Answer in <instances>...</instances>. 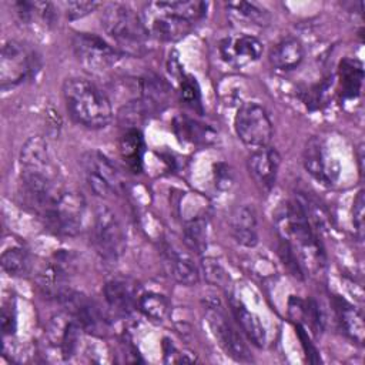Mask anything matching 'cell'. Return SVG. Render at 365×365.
Here are the masks:
<instances>
[{
    "label": "cell",
    "instance_id": "cell-23",
    "mask_svg": "<svg viewBox=\"0 0 365 365\" xmlns=\"http://www.w3.org/2000/svg\"><path fill=\"white\" fill-rule=\"evenodd\" d=\"M227 10L231 19L242 26L262 27L271 21L269 11L254 1H228Z\"/></svg>",
    "mask_w": 365,
    "mask_h": 365
},
{
    "label": "cell",
    "instance_id": "cell-4",
    "mask_svg": "<svg viewBox=\"0 0 365 365\" xmlns=\"http://www.w3.org/2000/svg\"><path fill=\"white\" fill-rule=\"evenodd\" d=\"M40 70L38 54L19 40H7L0 56V84L3 90L13 88L36 76Z\"/></svg>",
    "mask_w": 365,
    "mask_h": 365
},
{
    "label": "cell",
    "instance_id": "cell-31",
    "mask_svg": "<svg viewBox=\"0 0 365 365\" xmlns=\"http://www.w3.org/2000/svg\"><path fill=\"white\" fill-rule=\"evenodd\" d=\"M339 321L345 332L355 341L362 342L364 339V322L359 312L351 305H345L339 309Z\"/></svg>",
    "mask_w": 365,
    "mask_h": 365
},
{
    "label": "cell",
    "instance_id": "cell-35",
    "mask_svg": "<svg viewBox=\"0 0 365 365\" xmlns=\"http://www.w3.org/2000/svg\"><path fill=\"white\" fill-rule=\"evenodd\" d=\"M352 224L356 232V237L359 240L364 238V205H365V198H364V190H359L354 204H352Z\"/></svg>",
    "mask_w": 365,
    "mask_h": 365
},
{
    "label": "cell",
    "instance_id": "cell-25",
    "mask_svg": "<svg viewBox=\"0 0 365 365\" xmlns=\"http://www.w3.org/2000/svg\"><path fill=\"white\" fill-rule=\"evenodd\" d=\"M174 131L180 138L192 144H211L217 137L211 127L187 117L175 118Z\"/></svg>",
    "mask_w": 365,
    "mask_h": 365
},
{
    "label": "cell",
    "instance_id": "cell-22",
    "mask_svg": "<svg viewBox=\"0 0 365 365\" xmlns=\"http://www.w3.org/2000/svg\"><path fill=\"white\" fill-rule=\"evenodd\" d=\"M231 309L238 327L250 339V342L255 346H264L267 342V332L258 315L250 311L241 301L234 298L231 299Z\"/></svg>",
    "mask_w": 365,
    "mask_h": 365
},
{
    "label": "cell",
    "instance_id": "cell-7",
    "mask_svg": "<svg viewBox=\"0 0 365 365\" xmlns=\"http://www.w3.org/2000/svg\"><path fill=\"white\" fill-rule=\"evenodd\" d=\"M94 247L106 261H117L125 250V231L117 214L107 205H98L93 220Z\"/></svg>",
    "mask_w": 365,
    "mask_h": 365
},
{
    "label": "cell",
    "instance_id": "cell-19",
    "mask_svg": "<svg viewBox=\"0 0 365 365\" xmlns=\"http://www.w3.org/2000/svg\"><path fill=\"white\" fill-rule=\"evenodd\" d=\"M13 9L19 21L29 27L50 29L56 20L54 6L48 1H14Z\"/></svg>",
    "mask_w": 365,
    "mask_h": 365
},
{
    "label": "cell",
    "instance_id": "cell-32",
    "mask_svg": "<svg viewBox=\"0 0 365 365\" xmlns=\"http://www.w3.org/2000/svg\"><path fill=\"white\" fill-rule=\"evenodd\" d=\"M178 80H180L181 98L184 100V103L192 108H201V94H200V87L195 78L188 74H184L181 70L178 73Z\"/></svg>",
    "mask_w": 365,
    "mask_h": 365
},
{
    "label": "cell",
    "instance_id": "cell-12",
    "mask_svg": "<svg viewBox=\"0 0 365 365\" xmlns=\"http://www.w3.org/2000/svg\"><path fill=\"white\" fill-rule=\"evenodd\" d=\"M21 173H30L60 181L58 165L50 144L43 137L29 138L20 151Z\"/></svg>",
    "mask_w": 365,
    "mask_h": 365
},
{
    "label": "cell",
    "instance_id": "cell-5",
    "mask_svg": "<svg viewBox=\"0 0 365 365\" xmlns=\"http://www.w3.org/2000/svg\"><path fill=\"white\" fill-rule=\"evenodd\" d=\"M86 210L87 202L83 194L63 190L41 218L53 232L64 237H74L81 231Z\"/></svg>",
    "mask_w": 365,
    "mask_h": 365
},
{
    "label": "cell",
    "instance_id": "cell-16",
    "mask_svg": "<svg viewBox=\"0 0 365 365\" xmlns=\"http://www.w3.org/2000/svg\"><path fill=\"white\" fill-rule=\"evenodd\" d=\"M279 165L281 155L274 147L269 145L252 150L247 160V167L251 178L254 180L257 187L265 192L274 188Z\"/></svg>",
    "mask_w": 365,
    "mask_h": 365
},
{
    "label": "cell",
    "instance_id": "cell-36",
    "mask_svg": "<svg viewBox=\"0 0 365 365\" xmlns=\"http://www.w3.org/2000/svg\"><path fill=\"white\" fill-rule=\"evenodd\" d=\"M1 329L4 335H11L14 334L16 329V314L14 308L10 305H4L1 309Z\"/></svg>",
    "mask_w": 365,
    "mask_h": 365
},
{
    "label": "cell",
    "instance_id": "cell-6",
    "mask_svg": "<svg viewBox=\"0 0 365 365\" xmlns=\"http://www.w3.org/2000/svg\"><path fill=\"white\" fill-rule=\"evenodd\" d=\"M234 130L244 145L251 150L269 144L274 128L267 110L254 101L241 104L234 117Z\"/></svg>",
    "mask_w": 365,
    "mask_h": 365
},
{
    "label": "cell",
    "instance_id": "cell-17",
    "mask_svg": "<svg viewBox=\"0 0 365 365\" xmlns=\"http://www.w3.org/2000/svg\"><path fill=\"white\" fill-rule=\"evenodd\" d=\"M104 297L115 314L127 315L137 307L138 284L131 278H113L104 285Z\"/></svg>",
    "mask_w": 365,
    "mask_h": 365
},
{
    "label": "cell",
    "instance_id": "cell-28",
    "mask_svg": "<svg viewBox=\"0 0 365 365\" xmlns=\"http://www.w3.org/2000/svg\"><path fill=\"white\" fill-rule=\"evenodd\" d=\"M1 268L4 272H7L10 277H23L29 274L31 268L30 262V255L23 247H11L7 248L0 258Z\"/></svg>",
    "mask_w": 365,
    "mask_h": 365
},
{
    "label": "cell",
    "instance_id": "cell-27",
    "mask_svg": "<svg viewBox=\"0 0 365 365\" xmlns=\"http://www.w3.org/2000/svg\"><path fill=\"white\" fill-rule=\"evenodd\" d=\"M184 242L195 254H202L208 245V221L202 217L188 220L184 225Z\"/></svg>",
    "mask_w": 365,
    "mask_h": 365
},
{
    "label": "cell",
    "instance_id": "cell-2",
    "mask_svg": "<svg viewBox=\"0 0 365 365\" xmlns=\"http://www.w3.org/2000/svg\"><path fill=\"white\" fill-rule=\"evenodd\" d=\"M63 97L71 118L87 128L98 130L110 124L113 108L108 97L91 81L80 77L63 83Z\"/></svg>",
    "mask_w": 365,
    "mask_h": 365
},
{
    "label": "cell",
    "instance_id": "cell-3",
    "mask_svg": "<svg viewBox=\"0 0 365 365\" xmlns=\"http://www.w3.org/2000/svg\"><path fill=\"white\" fill-rule=\"evenodd\" d=\"M101 27L115 43L123 54L140 56L145 51L148 33L143 17L130 6L123 3H110L101 11Z\"/></svg>",
    "mask_w": 365,
    "mask_h": 365
},
{
    "label": "cell",
    "instance_id": "cell-11",
    "mask_svg": "<svg viewBox=\"0 0 365 365\" xmlns=\"http://www.w3.org/2000/svg\"><path fill=\"white\" fill-rule=\"evenodd\" d=\"M207 322L210 329L217 341V344L222 348V351L235 361H250L251 354L237 329L227 319V315L221 309V307L208 304L207 305Z\"/></svg>",
    "mask_w": 365,
    "mask_h": 365
},
{
    "label": "cell",
    "instance_id": "cell-13",
    "mask_svg": "<svg viewBox=\"0 0 365 365\" xmlns=\"http://www.w3.org/2000/svg\"><path fill=\"white\" fill-rule=\"evenodd\" d=\"M74 259L66 252H56L37 272V284L40 289L51 298L61 299L70 288L67 287V281L70 278V272L73 269Z\"/></svg>",
    "mask_w": 365,
    "mask_h": 365
},
{
    "label": "cell",
    "instance_id": "cell-34",
    "mask_svg": "<svg viewBox=\"0 0 365 365\" xmlns=\"http://www.w3.org/2000/svg\"><path fill=\"white\" fill-rule=\"evenodd\" d=\"M100 7L98 1H67L64 3L66 16L68 20L81 19Z\"/></svg>",
    "mask_w": 365,
    "mask_h": 365
},
{
    "label": "cell",
    "instance_id": "cell-24",
    "mask_svg": "<svg viewBox=\"0 0 365 365\" xmlns=\"http://www.w3.org/2000/svg\"><path fill=\"white\" fill-rule=\"evenodd\" d=\"M364 81L362 64L358 60L344 58L339 64V84L344 98H355L361 94Z\"/></svg>",
    "mask_w": 365,
    "mask_h": 365
},
{
    "label": "cell",
    "instance_id": "cell-10",
    "mask_svg": "<svg viewBox=\"0 0 365 365\" xmlns=\"http://www.w3.org/2000/svg\"><path fill=\"white\" fill-rule=\"evenodd\" d=\"M86 181L90 190L98 197L118 194L123 188V178L113 161L97 150L86 151L81 157Z\"/></svg>",
    "mask_w": 365,
    "mask_h": 365
},
{
    "label": "cell",
    "instance_id": "cell-18",
    "mask_svg": "<svg viewBox=\"0 0 365 365\" xmlns=\"http://www.w3.org/2000/svg\"><path fill=\"white\" fill-rule=\"evenodd\" d=\"M230 231L237 244L252 248L258 244V220L251 205L237 207L230 217Z\"/></svg>",
    "mask_w": 365,
    "mask_h": 365
},
{
    "label": "cell",
    "instance_id": "cell-15",
    "mask_svg": "<svg viewBox=\"0 0 365 365\" xmlns=\"http://www.w3.org/2000/svg\"><path fill=\"white\" fill-rule=\"evenodd\" d=\"M218 51L227 64L244 67L261 57L262 43L251 34H231L220 41Z\"/></svg>",
    "mask_w": 365,
    "mask_h": 365
},
{
    "label": "cell",
    "instance_id": "cell-14",
    "mask_svg": "<svg viewBox=\"0 0 365 365\" xmlns=\"http://www.w3.org/2000/svg\"><path fill=\"white\" fill-rule=\"evenodd\" d=\"M302 161L307 173L321 184L331 185L339 175L338 161L328 153L324 140L319 137H312L307 141L302 153Z\"/></svg>",
    "mask_w": 365,
    "mask_h": 365
},
{
    "label": "cell",
    "instance_id": "cell-33",
    "mask_svg": "<svg viewBox=\"0 0 365 365\" xmlns=\"http://www.w3.org/2000/svg\"><path fill=\"white\" fill-rule=\"evenodd\" d=\"M278 251H279V257H281V259H282V264H284L285 268L291 272V275H294V277L298 278V279H302L305 272H304V269H302V267H301V264H299L297 255H295L294 251L291 250V247H289L285 241L279 240Z\"/></svg>",
    "mask_w": 365,
    "mask_h": 365
},
{
    "label": "cell",
    "instance_id": "cell-1",
    "mask_svg": "<svg viewBox=\"0 0 365 365\" xmlns=\"http://www.w3.org/2000/svg\"><path fill=\"white\" fill-rule=\"evenodd\" d=\"M275 221L279 240L291 247L304 272H321L325 265V254L314 231L307 204L298 198L287 201L277 214Z\"/></svg>",
    "mask_w": 365,
    "mask_h": 365
},
{
    "label": "cell",
    "instance_id": "cell-8",
    "mask_svg": "<svg viewBox=\"0 0 365 365\" xmlns=\"http://www.w3.org/2000/svg\"><path fill=\"white\" fill-rule=\"evenodd\" d=\"M143 21L150 37L167 43L184 38L192 30L194 24L177 14L170 7L168 1L148 3L143 16Z\"/></svg>",
    "mask_w": 365,
    "mask_h": 365
},
{
    "label": "cell",
    "instance_id": "cell-21",
    "mask_svg": "<svg viewBox=\"0 0 365 365\" xmlns=\"http://www.w3.org/2000/svg\"><path fill=\"white\" fill-rule=\"evenodd\" d=\"M165 265L170 275L182 285H194L200 281V268L195 265L191 255L175 248H167Z\"/></svg>",
    "mask_w": 365,
    "mask_h": 365
},
{
    "label": "cell",
    "instance_id": "cell-9",
    "mask_svg": "<svg viewBox=\"0 0 365 365\" xmlns=\"http://www.w3.org/2000/svg\"><path fill=\"white\" fill-rule=\"evenodd\" d=\"M71 46L80 64L93 73L107 71L121 58L115 47L93 33H76Z\"/></svg>",
    "mask_w": 365,
    "mask_h": 365
},
{
    "label": "cell",
    "instance_id": "cell-26",
    "mask_svg": "<svg viewBox=\"0 0 365 365\" xmlns=\"http://www.w3.org/2000/svg\"><path fill=\"white\" fill-rule=\"evenodd\" d=\"M144 141L138 128H127L120 138V154L124 163L134 171L141 168Z\"/></svg>",
    "mask_w": 365,
    "mask_h": 365
},
{
    "label": "cell",
    "instance_id": "cell-20",
    "mask_svg": "<svg viewBox=\"0 0 365 365\" xmlns=\"http://www.w3.org/2000/svg\"><path fill=\"white\" fill-rule=\"evenodd\" d=\"M305 57L302 43L295 37H288L277 43L268 56L271 66L281 71H289L297 68Z\"/></svg>",
    "mask_w": 365,
    "mask_h": 365
},
{
    "label": "cell",
    "instance_id": "cell-29",
    "mask_svg": "<svg viewBox=\"0 0 365 365\" xmlns=\"http://www.w3.org/2000/svg\"><path fill=\"white\" fill-rule=\"evenodd\" d=\"M138 309L154 321H163L168 314V301L164 295L157 292H148L138 297Z\"/></svg>",
    "mask_w": 365,
    "mask_h": 365
},
{
    "label": "cell",
    "instance_id": "cell-30",
    "mask_svg": "<svg viewBox=\"0 0 365 365\" xmlns=\"http://www.w3.org/2000/svg\"><path fill=\"white\" fill-rule=\"evenodd\" d=\"M201 272L207 282L221 288L225 292H230L232 288V281L227 269L214 258H204L201 262Z\"/></svg>",
    "mask_w": 365,
    "mask_h": 365
}]
</instances>
